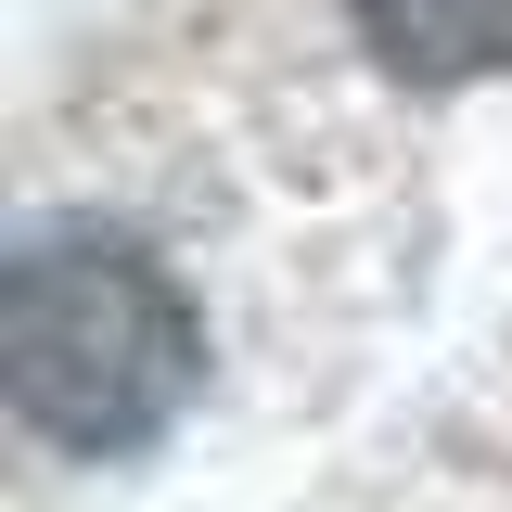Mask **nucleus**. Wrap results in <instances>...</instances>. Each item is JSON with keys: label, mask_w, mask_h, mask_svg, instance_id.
<instances>
[{"label": "nucleus", "mask_w": 512, "mask_h": 512, "mask_svg": "<svg viewBox=\"0 0 512 512\" xmlns=\"http://www.w3.org/2000/svg\"><path fill=\"white\" fill-rule=\"evenodd\" d=\"M0 384L26 436L116 461L205 384V320L128 231H26L0 269Z\"/></svg>", "instance_id": "f257e3e1"}, {"label": "nucleus", "mask_w": 512, "mask_h": 512, "mask_svg": "<svg viewBox=\"0 0 512 512\" xmlns=\"http://www.w3.org/2000/svg\"><path fill=\"white\" fill-rule=\"evenodd\" d=\"M346 13L397 77H436V90L512 64V0H346Z\"/></svg>", "instance_id": "f03ea898"}]
</instances>
